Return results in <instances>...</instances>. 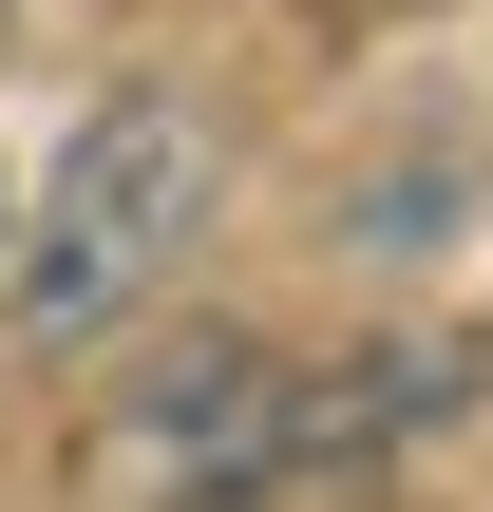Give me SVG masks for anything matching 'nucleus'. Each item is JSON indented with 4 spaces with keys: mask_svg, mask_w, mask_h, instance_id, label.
I'll return each instance as SVG.
<instances>
[{
    "mask_svg": "<svg viewBox=\"0 0 493 512\" xmlns=\"http://www.w3.org/2000/svg\"><path fill=\"white\" fill-rule=\"evenodd\" d=\"M190 209H209V114H190V95H95L76 152H57V190H38L19 247H0V323H19L38 361L114 342V323L190 266Z\"/></svg>",
    "mask_w": 493,
    "mask_h": 512,
    "instance_id": "1",
    "label": "nucleus"
},
{
    "mask_svg": "<svg viewBox=\"0 0 493 512\" xmlns=\"http://www.w3.org/2000/svg\"><path fill=\"white\" fill-rule=\"evenodd\" d=\"M76 475H95V512H285L304 494V361H266L228 323L209 342H152L95 399Z\"/></svg>",
    "mask_w": 493,
    "mask_h": 512,
    "instance_id": "2",
    "label": "nucleus"
}]
</instances>
